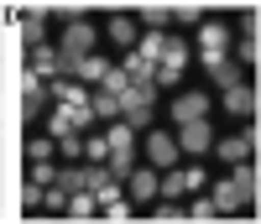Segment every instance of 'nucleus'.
Instances as JSON below:
<instances>
[{"label": "nucleus", "mask_w": 261, "mask_h": 224, "mask_svg": "<svg viewBox=\"0 0 261 224\" xmlns=\"http://www.w3.org/2000/svg\"><path fill=\"white\" fill-rule=\"evenodd\" d=\"M53 183H58L63 193H79V188H84V167H68V172H58Z\"/></svg>", "instance_id": "29"}, {"label": "nucleus", "mask_w": 261, "mask_h": 224, "mask_svg": "<svg viewBox=\"0 0 261 224\" xmlns=\"http://www.w3.org/2000/svg\"><path fill=\"white\" fill-rule=\"evenodd\" d=\"M199 52H204V63L230 52V26L225 21H199Z\"/></svg>", "instance_id": "1"}, {"label": "nucleus", "mask_w": 261, "mask_h": 224, "mask_svg": "<svg viewBox=\"0 0 261 224\" xmlns=\"http://www.w3.org/2000/svg\"><path fill=\"white\" fill-rule=\"evenodd\" d=\"M125 183H130V198H136V204H151V198H157V167H130L125 172Z\"/></svg>", "instance_id": "10"}, {"label": "nucleus", "mask_w": 261, "mask_h": 224, "mask_svg": "<svg viewBox=\"0 0 261 224\" xmlns=\"http://www.w3.org/2000/svg\"><path fill=\"white\" fill-rule=\"evenodd\" d=\"M151 219H162V224H178V219H188V209H178L172 198H162V209L151 214Z\"/></svg>", "instance_id": "30"}, {"label": "nucleus", "mask_w": 261, "mask_h": 224, "mask_svg": "<svg viewBox=\"0 0 261 224\" xmlns=\"http://www.w3.org/2000/svg\"><path fill=\"white\" fill-rule=\"evenodd\" d=\"M58 151L68 156V162H79V156H84V136H63V141H58Z\"/></svg>", "instance_id": "32"}, {"label": "nucleus", "mask_w": 261, "mask_h": 224, "mask_svg": "<svg viewBox=\"0 0 261 224\" xmlns=\"http://www.w3.org/2000/svg\"><path fill=\"white\" fill-rule=\"evenodd\" d=\"M209 204H214V214L225 219V214H241V209H246V198L235 193V183H214V193H209Z\"/></svg>", "instance_id": "12"}, {"label": "nucleus", "mask_w": 261, "mask_h": 224, "mask_svg": "<svg viewBox=\"0 0 261 224\" xmlns=\"http://www.w3.org/2000/svg\"><path fill=\"white\" fill-rule=\"evenodd\" d=\"M47 94H58V104H68V109H84V104H89V94H84V83H73V78H53L47 83Z\"/></svg>", "instance_id": "11"}, {"label": "nucleus", "mask_w": 261, "mask_h": 224, "mask_svg": "<svg viewBox=\"0 0 261 224\" xmlns=\"http://www.w3.org/2000/svg\"><path fill=\"white\" fill-rule=\"evenodd\" d=\"M89 109H94V120H120V99L110 94V89H99V94H89Z\"/></svg>", "instance_id": "22"}, {"label": "nucleus", "mask_w": 261, "mask_h": 224, "mask_svg": "<svg viewBox=\"0 0 261 224\" xmlns=\"http://www.w3.org/2000/svg\"><path fill=\"white\" fill-rule=\"evenodd\" d=\"M99 219H115V224H125V219H136V209H130L125 198H115V204H99Z\"/></svg>", "instance_id": "26"}, {"label": "nucleus", "mask_w": 261, "mask_h": 224, "mask_svg": "<svg viewBox=\"0 0 261 224\" xmlns=\"http://www.w3.org/2000/svg\"><path fill=\"white\" fill-rule=\"evenodd\" d=\"M0 32H6V21H0Z\"/></svg>", "instance_id": "35"}, {"label": "nucleus", "mask_w": 261, "mask_h": 224, "mask_svg": "<svg viewBox=\"0 0 261 224\" xmlns=\"http://www.w3.org/2000/svg\"><path fill=\"white\" fill-rule=\"evenodd\" d=\"M204 0H172V21H178V26H199V21H204Z\"/></svg>", "instance_id": "24"}, {"label": "nucleus", "mask_w": 261, "mask_h": 224, "mask_svg": "<svg viewBox=\"0 0 261 224\" xmlns=\"http://www.w3.org/2000/svg\"><path fill=\"white\" fill-rule=\"evenodd\" d=\"M183 63H188V42H183V37H167V47H162V58H157V83H178Z\"/></svg>", "instance_id": "2"}, {"label": "nucleus", "mask_w": 261, "mask_h": 224, "mask_svg": "<svg viewBox=\"0 0 261 224\" xmlns=\"http://www.w3.org/2000/svg\"><path fill=\"white\" fill-rule=\"evenodd\" d=\"M136 37H141V26L130 16H115L110 21V42H120V47H136Z\"/></svg>", "instance_id": "23"}, {"label": "nucleus", "mask_w": 261, "mask_h": 224, "mask_svg": "<svg viewBox=\"0 0 261 224\" xmlns=\"http://www.w3.org/2000/svg\"><path fill=\"white\" fill-rule=\"evenodd\" d=\"M146 162L157 167V172H167L172 162H178V136H167V130H151V136H146Z\"/></svg>", "instance_id": "5"}, {"label": "nucleus", "mask_w": 261, "mask_h": 224, "mask_svg": "<svg viewBox=\"0 0 261 224\" xmlns=\"http://www.w3.org/2000/svg\"><path fill=\"white\" fill-rule=\"evenodd\" d=\"M42 94H47V89H42V78H37V73H27V78H21V115H27V120H37Z\"/></svg>", "instance_id": "17"}, {"label": "nucleus", "mask_w": 261, "mask_h": 224, "mask_svg": "<svg viewBox=\"0 0 261 224\" xmlns=\"http://www.w3.org/2000/svg\"><path fill=\"white\" fill-rule=\"evenodd\" d=\"M99 83H105V89H110V94L120 99V109H125V99H130V94H136V83H130V73H125V68H115V63H110V73H105Z\"/></svg>", "instance_id": "19"}, {"label": "nucleus", "mask_w": 261, "mask_h": 224, "mask_svg": "<svg viewBox=\"0 0 261 224\" xmlns=\"http://www.w3.org/2000/svg\"><path fill=\"white\" fill-rule=\"evenodd\" d=\"M120 115H125V125L146 130V125H151V89H136V94L125 99V109H120Z\"/></svg>", "instance_id": "8"}, {"label": "nucleus", "mask_w": 261, "mask_h": 224, "mask_svg": "<svg viewBox=\"0 0 261 224\" xmlns=\"http://www.w3.org/2000/svg\"><path fill=\"white\" fill-rule=\"evenodd\" d=\"M167 16H172V0H146V6H141V26L146 32H162Z\"/></svg>", "instance_id": "20"}, {"label": "nucleus", "mask_w": 261, "mask_h": 224, "mask_svg": "<svg viewBox=\"0 0 261 224\" xmlns=\"http://www.w3.org/2000/svg\"><path fill=\"white\" fill-rule=\"evenodd\" d=\"M53 136H27V162H53Z\"/></svg>", "instance_id": "25"}, {"label": "nucleus", "mask_w": 261, "mask_h": 224, "mask_svg": "<svg viewBox=\"0 0 261 224\" xmlns=\"http://www.w3.org/2000/svg\"><path fill=\"white\" fill-rule=\"evenodd\" d=\"M53 177H58V167H53V162H32V183H42V188H47Z\"/></svg>", "instance_id": "33"}, {"label": "nucleus", "mask_w": 261, "mask_h": 224, "mask_svg": "<svg viewBox=\"0 0 261 224\" xmlns=\"http://www.w3.org/2000/svg\"><path fill=\"white\" fill-rule=\"evenodd\" d=\"M63 214H68V219H99V198H94L89 188H79V193H68Z\"/></svg>", "instance_id": "15"}, {"label": "nucleus", "mask_w": 261, "mask_h": 224, "mask_svg": "<svg viewBox=\"0 0 261 224\" xmlns=\"http://www.w3.org/2000/svg\"><path fill=\"white\" fill-rule=\"evenodd\" d=\"M130 156H136L130 130H125V125H110V156H105V167H110L115 177H125V172H130Z\"/></svg>", "instance_id": "3"}, {"label": "nucleus", "mask_w": 261, "mask_h": 224, "mask_svg": "<svg viewBox=\"0 0 261 224\" xmlns=\"http://www.w3.org/2000/svg\"><path fill=\"white\" fill-rule=\"evenodd\" d=\"M209 115V94H183V99H172V120H204Z\"/></svg>", "instance_id": "14"}, {"label": "nucleus", "mask_w": 261, "mask_h": 224, "mask_svg": "<svg viewBox=\"0 0 261 224\" xmlns=\"http://www.w3.org/2000/svg\"><path fill=\"white\" fill-rule=\"evenodd\" d=\"M225 109H230L235 120H256V89H251L246 78L230 83V89H225Z\"/></svg>", "instance_id": "6"}, {"label": "nucleus", "mask_w": 261, "mask_h": 224, "mask_svg": "<svg viewBox=\"0 0 261 224\" xmlns=\"http://www.w3.org/2000/svg\"><path fill=\"white\" fill-rule=\"evenodd\" d=\"M256 141H261V130L251 125V130H241V136H230V141H220V146H214V151H220V162H246V156L256 151Z\"/></svg>", "instance_id": "7"}, {"label": "nucleus", "mask_w": 261, "mask_h": 224, "mask_svg": "<svg viewBox=\"0 0 261 224\" xmlns=\"http://www.w3.org/2000/svg\"><path fill=\"white\" fill-rule=\"evenodd\" d=\"M105 73H110V58H99V52H84V58H79V68H73L79 83H99Z\"/></svg>", "instance_id": "18"}, {"label": "nucleus", "mask_w": 261, "mask_h": 224, "mask_svg": "<svg viewBox=\"0 0 261 224\" xmlns=\"http://www.w3.org/2000/svg\"><path fill=\"white\" fill-rule=\"evenodd\" d=\"M21 42H27V47H37V42H42V16L27 11V21H21Z\"/></svg>", "instance_id": "28"}, {"label": "nucleus", "mask_w": 261, "mask_h": 224, "mask_svg": "<svg viewBox=\"0 0 261 224\" xmlns=\"http://www.w3.org/2000/svg\"><path fill=\"white\" fill-rule=\"evenodd\" d=\"M188 219H199V224H209V219H220V214H214V204H209V198H199V204L188 209Z\"/></svg>", "instance_id": "34"}, {"label": "nucleus", "mask_w": 261, "mask_h": 224, "mask_svg": "<svg viewBox=\"0 0 261 224\" xmlns=\"http://www.w3.org/2000/svg\"><path fill=\"white\" fill-rule=\"evenodd\" d=\"M204 68H209V78L220 83V89H230V83H241V78H246V68H241L230 52H225V58H214V63H204Z\"/></svg>", "instance_id": "13"}, {"label": "nucleus", "mask_w": 261, "mask_h": 224, "mask_svg": "<svg viewBox=\"0 0 261 224\" xmlns=\"http://www.w3.org/2000/svg\"><path fill=\"white\" fill-rule=\"evenodd\" d=\"M27 58H32V73L42 78V73H58V52L47 47V42H37V47H27Z\"/></svg>", "instance_id": "21"}, {"label": "nucleus", "mask_w": 261, "mask_h": 224, "mask_svg": "<svg viewBox=\"0 0 261 224\" xmlns=\"http://www.w3.org/2000/svg\"><path fill=\"white\" fill-rule=\"evenodd\" d=\"M125 73H130V83H136V89H157V63H146L141 52L125 58Z\"/></svg>", "instance_id": "16"}, {"label": "nucleus", "mask_w": 261, "mask_h": 224, "mask_svg": "<svg viewBox=\"0 0 261 224\" xmlns=\"http://www.w3.org/2000/svg\"><path fill=\"white\" fill-rule=\"evenodd\" d=\"M21 209H42V183H32V177H27V188H21Z\"/></svg>", "instance_id": "31"}, {"label": "nucleus", "mask_w": 261, "mask_h": 224, "mask_svg": "<svg viewBox=\"0 0 261 224\" xmlns=\"http://www.w3.org/2000/svg\"><path fill=\"white\" fill-rule=\"evenodd\" d=\"M214 146V136H209V120H183L178 125V151H188V156H204Z\"/></svg>", "instance_id": "4"}, {"label": "nucleus", "mask_w": 261, "mask_h": 224, "mask_svg": "<svg viewBox=\"0 0 261 224\" xmlns=\"http://www.w3.org/2000/svg\"><path fill=\"white\" fill-rule=\"evenodd\" d=\"M230 172H235L230 183H235V193L246 198V209H256V193H261V177H256V167H251V162H235Z\"/></svg>", "instance_id": "9"}, {"label": "nucleus", "mask_w": 261, "mask_h": 224, "mask_svg": "<svg viewBox=\"0 0 261 224\" xmlns=\"http://www.w3.org/2000/svg\"><path fill=\"white\" fill-rule=\"evenodd\" d=\"M84 156H89V162H105V156H110V136H84Z\"/></svg>", "instance_id": "27"}]
</instances>
